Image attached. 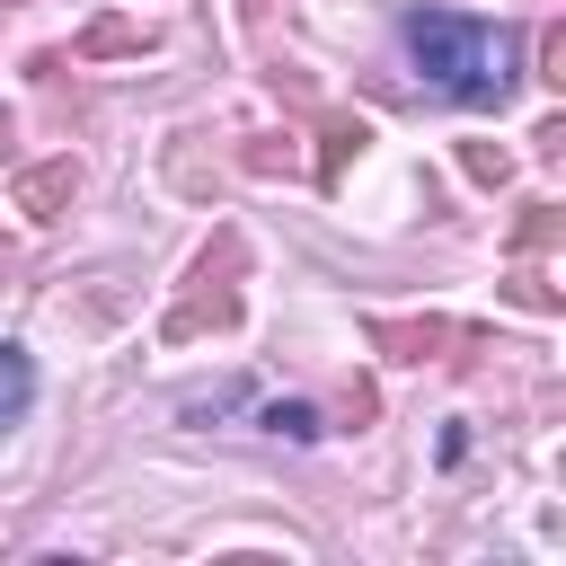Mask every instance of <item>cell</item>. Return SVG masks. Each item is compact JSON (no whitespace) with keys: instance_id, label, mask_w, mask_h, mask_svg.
I'll list each match as a JSON object with an SVG mask.
<instances>
[{"instance_id":"1","label":"cell","mask_w":566,"mask_h":566,"mask_svg":"<svg viewBox=\"0 0 566 566\" xmlns=\"http://www.w3.org/2000/svg\"><path fill=\"white\" fill-rule=\"evenodd\" d=\"M407 53L460 106H504L513 97V62H522L513 27H486L469 9H407Z\"/></svg>"},{"instance_id":"2","label":"cell","mask_w":566,"mask_h":566,"mask_svg":"<svg viewBox=\"0 0 566 566\" xmlns=\"http://www.w3.org/2000/svg\"><path fill=\"white\" fill-rule=\"evenodd\" d=\"M239 230H221L203 256H195V274H186V301L168 310V336L186 345V336H203V327H230L239 318Z\"/></svg>"},{"instance_id":"3","label":"cell","mask_w":566,"mask_h":566,"mask_svg":"<svg viewBox=\"0 0 566 566\" xmlns=\"http://www.w3.org/2000/svg\"><path fill=\"white\" fill-rule=\"evenodd\" d=\"M9 195H18V212H27V221H62V212H71V195H80V168H71V159H44V168H27Z\"/></svg>"},{"instance_id":"4","label":"cell","mask_w":566,"mask_h":566,"mask_svg":"<svg viewBox=\"0 0 566 566\" xmlns=\"http://www.w3.org/2000/svg\"><path fill=\"white\" fill-rule=\"evenodd\" d=\"M371 345L398 354V363H424V354L460 345V327H451V318H371Z\"/></svg>"},{"instance_id":"5","label":"cell","mask_w":566,"mask_h":566,"mask_svg":"<svg viewBox=\"0 0 566 566\" xmlns=\"http://www.w3.org/2000/svg\"><path fill=\"white\" fill-rule=\"evenodd\" d=\"M27 407H35V363H27V345L0 336V433H9Z\"/></svg>"},{"instance_id":"6","label":"cell","mask_w":566,"mask_h":566,"mask_svg":"<svg viewBox=\"0 0 566 566\" xmlns=\"http://www.w3.org/2000/svg\"><path fill=\"white\" fill-rule=\"evenodd\" d=\"M363 142H371L363 124H345V115H327V124H318V186H336V177H345V159H354Z\"/></svg>"},{"instance_id":"7","label":"cell","mask_w":566,"mask_h":566,"mask_svg":"<svg viewBox=\"0 0 566 566\" xmlns=\"http://www.w3.org/2000/svg\"><path fill=\"white\" fill-rule=\"evenodd\" d=\"M142 44H150V27H133V18H97V27L80 35L88 62H106V53H142Z\"/></svg>"},{"instance_id":"8","label":"cell","mask_w":566,"mask_h":566,"mask_svg":"<svg viewBox=\"0 0 566 566\" xmlns=\"http://www.w3.org/2000/svg\"><path fill=\"white\" fill-rule=\"evenodd\" d=\"M256 424L283 433V442H318V407L310 398H274V407H256Z\"/></svg>"},{"instance_id":"9","label":"cell","mask_w":566,"mask_h":566,"mask_svg":"<svg viewBox=\"0 0 566 566\" xmlns=\"http://www.w3.org/2000/svg\"><path fill=\"white\" fill-rule=\"evenodd\" d=\"M557 230H566V221H557V203H522V221H513V248H522V256H531V248H557Z\"/></svg>"},{"instance_id":"10","label":"cell","mask_w":566,"mask_h":566,"mask_svg":"<svg viewBox=\"0 0 566 566\" xmlns=\"http://www.w3.org/2000/svg\"><path fill=\"white\" fill-rule=\"evenodd\" d=\"M460 168H469L478 186H504V168H513V159H504L495 142H469V150H460Z\"/></svg>"},{"instance_id":"11","label":"cell","mask_w":566,"mask_h":566,"mask_svg":"<svg viewBox=\"0 0 566 566\" xmlns=\"http://www.w3.org/2000/svg\"><path fill=\"white\" fill-rule=\"evenodd\" d=\"M504 292H513V301H522V310H539V318H548V310H557V292H548V283H539V274H531V265H513V274H504Z\"/></svg>"},{"instance_id":"12","label":"cell","mask_w":566,"mask_h":566,"mask_svg":"<svg viewBox=\"0 0 566 566\" xmlns=\"http://www.w3.org/2000/svg\"><path fill=\"white\" fill-rule=\"evenodd\" d=\"M539 62H548V80H566V27H548V35H539Z\"/></svg>"}]
</instances>
